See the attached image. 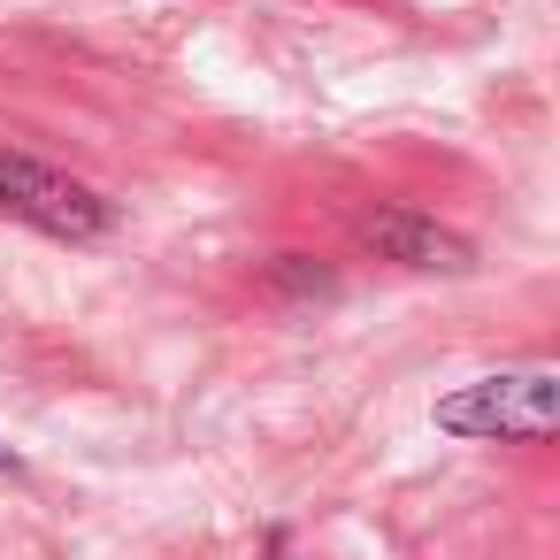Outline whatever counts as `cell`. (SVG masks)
I'll use <instances>...</instances> for the list:
<instances>
[{"mask_svg":"<svg viewBox=\"0 0 560 560\" xmlns=\"http://www.w3.org/2000/svg\"><path fill=\"white\" fill-rule=\"evenodd\" d=\"M445 438H499V445H545L560 430V376L552 369H499L430 407Z\"/></svg>","mask_w":560,"mask_h":560,"instance_id":"6da1fadb","label":"cell"},{"mask_svg":"<svg viewBox=\"0 0 560 560\" xmlns=\"http://www.w3.org/2000/svg\"><path fill=\"white\" fill-rule=\"evenodd\" d=\"M0 215H16V223H32L47 238H70V246H93L108 231V200L93 185H78V177L32 162L16 147H0Z\"/></svg>","mask_w":560,"mask_h":560,"instance_id":"7a4b0ae2","label":"cell"},{"mask_svg":"<svg viewBox=\"0 0 560 560\" xmlns=\"http://www.w3.org/2000/svg\"><path fill=\"white\" fill-rule=\"evenodd\" d=\"M353 238H361L376 261H399V269H445V277H460V269L476 261L460 231H445V223H430V215H415V208H361V215H353Z\"/></svg>","mask_w":560,"mask_h":560,"instance_id":"3957f363","label":"cell"}]
</instances>
